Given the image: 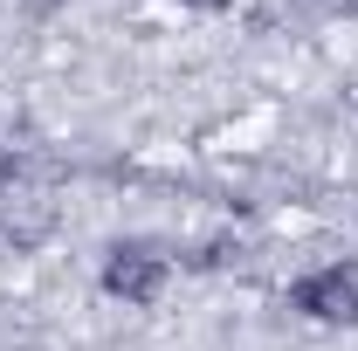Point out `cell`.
<instances>
[{
    "label": "cell",
    "mask_w": 358,
    "mask_h": 351,
    "mask_svg": "<svg viewBox=\"0 0 358 351\" xmlns=\"http://www.w3.org/2000/svg\"><path fill=\"white\" fill-rule=\"evenodd\" d=\"M186 7H227V0H186Z\"/></svg>",
    "instance_id": "3"
},
{
    "label": "cell",
    "mask_w": 358,
    "mask_h": 351,
    "mask_svg": "<svg viewBox=\"0 0 358 351\" xmlns=\"http://www.w3.org/2000/svg\"><path fill=\"white\" fill-rule=\"evenodd\" d=\"M103 296H117V303L131 310H152L166 296V282H173V255L166 248H152V241H117L110 255H103Z\"/></svg>",
    "instance_id": "1"
},
{
    "label": "cell",
    "mask_w": 358,
    "mask_h": 351,
    "mask_svg": "<svg viewBox=\"0 0 358 351\" xmlns=\"http://www.w3.org/2000/svg\"><path fill=\"white\" fill-rule=\"evenodd\" d=\"M289 310L310 317V324H358V255L296 275L289 282Z\"/></svg>",
    "instance_id": "2"
}]
</instances>
